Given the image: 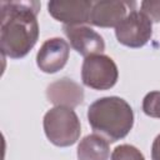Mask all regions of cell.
Instances as JSON below:
<instances>
[{"label": "cell", "instance_id": "cell-1", "mask_svg": "<svg viewBox=\"0 0 160 160\" xmlns=\"http://www.w3.org/2000/svg\"><path fill=\"white\" fill-rule=\"evenodd\" d=\"M39 1H0V49L2 56L21 59L39 39Z\"/></svg>", "mask_w": 160, "mask_h": 160}, {"label": "cell", "instance_id": "cell-2", "mask_svg": "<svg viewBox=\"0 0 160 160\" xmlns=\"http://www.w3.org/2000/svg\"><path fill=\"white\" fill-rule=\"evenodd\" d=\"M88 121L95 134L109 144L124 139L134 125V111L119 96L96 99L88 109Z\"/></svg>", "mask_w": 160, "mask_h": 160}, {"label": "cell", "instance_id": "cell-3", "mask_svg": "<svg viewBox=\"0 0 160 160\" xmlns=\"http://www.w3.org/2000/svg\"><path fill=\"white\" fill-rule=\"evenodd\" d=\"M44 131L49 141L56 146L74 145L81 134V125L76 112L66 106H55L44 115Z\"/></svg>", "mask_w": 160, "mask_h": 160}, {"label": "cell", "instance_id": "cell-4", "mask_svg": "<svg viewBox=\"0 0 160 160\" xmlns=\"http://www.w3.org/2000/svg\"><path fill=\"white\" fill-rule=\"evenodd\" d=\"M118 78V66L110 56L99 54L84 59L81 80L85 86L94 90H109L116 84Z\"/></svg>", "mask_w": 160, "mask_h": 160}, {"label": "cell", "instance_id": "cell-5", "mask_svg": "<svg viewBox=\"0 0 160 160\" xmlns=\"http://www.w3.org/2000/svg\"><path fill=\"white\" fill-rule=\"evenodd\" d=\"M115 36L124 46L141 48L152 36V21L140 10L135 9L115 28Z\"/></svg>", "mask_w": 160, "mask_h": 160}, {"label": "cell", "instance_id": "cell-6", "mask_svg": "<svg viewBox=\"0 0 160 160\" xmlns=\"http://www.w3.org/2000/svg\"><path fill=\"white\" fill-rule=\"evenodd\" d=\"M135 1L120 0H100L92 1L90 12V24L99 28H116L132 10H135Z\"/></svg>", "mask_w": 160, "mask_h": 160}, {"label": "cell", "instance_id": "cell-7", "mask_svg": "<svg viewBox=\"0 0 160 160\" xmlns=\"http://www.w3.org/2000/svg\"><path fill=\"white\" fill-rule=\"evenodd\" d=\"M92 1L88 0H52L48 4L49 14L65 25H85L90 21Z\"/></svg>", "mask_w": 160, "mask_h": 160}, {"label": "cell", "instance_id": "cell-8", "mask_svg": "<svg viewBox=\"0 0 160 160\" xmlns=\"http://www.w3.org/2000/svg\"><path fill=\"white\" fill-rule=\"evenodd\" d=\"M62 30L71 48L76 50V52H79L81 56L88 58L104 52L105 41L102 36L94 29L86 25H65Z\"/></svg>", "mask_w": 160, "mask_h": 160}, {"label": "cell", "instance_id": "cell-9", "mask_svg": "<svg viewBox=\"0 0 160 160\" xmlns=\"http://www.w3.org/2000/svg\"><path fill=\"white\" fill-rule=\"evenodd\" d=\"M69 54L70 46L66 40L61 38L48 39L36 54V65L42 72L55 74L66 65Z\"/></svg>", "mask_w": 160, "mask_h": 160}, {"label": "cell", "instance_id": "cell-10", "mask_svg": "<svg viewBox=\"0 0 160 160\" xmlns=\"http://www.w3.org/2000/svg\"><path fill=\"white\" fill-rule=\"evenodd\" d=\"M46 98L55 106H66L74 109L84 101V90L74 80L62 78L48 86Z\"/></svg>", "mask_w": 160, "mask_h": 160}, {"label": "cell", "instance_id": "cell-11", "mask_svg": "<svg viewBox=\"0 0 160 160\" xmlns=\"http://www.w3.org/2000/svg\"><path fill=\"white\" fill-rule=\"evenodd\" d=\"M78 160H109V142L98 134L86 135L78 145Z\"/></svg>", "mask_w": 160, "mask_h": 160}, {"label": "cell", "instance_id": "cell-12", "mask_svg": "<svg viewBox=\"0 0 160 160\" xmlns=\"http://www.w3.org/2000/svg\"><path fill=\"white\" fill-rule=\"evenodd\" d=\"M111 160H145V158L138 148L129 144H122L112 150Z\"/></svg>", "mask_w": 160, "mask_h": 160}, {"label": "cell", "instance_id": "cell-13", "mask_svg": "<svg viewBox=\"0 0 160 160\" xmlns=\"http://www.w3.org/2000/svg\"><path fill=\"white\" fill-rule=\"evenodd\" d=\"M142 111L150 118L160 119V91H150L145 95Z\"/></svg>", "mask_w": 160, "mask_h": 160}, {"label": "cell", "instance_id": "cell-14", "mask_svg": "<svg viewBox=\"0 0 160 160\" xmlns=\"http://www.w3.org/2000/svg\"><path fill=\"white\" fill-rule=\"evenodd\" d=\"M140 6V11L145 14L152 22L160 21V1H142Z\"/></svg>", "mask_w": 160, "mask_h": 160}, {"label": "cell", "instance_id": "cell-15", "mask_svg": "<svg viewBox=\"0 0 160 160\" xmlns=\"http://www.w3.org/2000/svg\"><path fill=\"white\" fill-rule=\"evenodd\" d=\"M151 160H160V134L152 141V146H151Z\"/></svg>", "mask_w": 160, "mask_h": 160}]
</instances>
